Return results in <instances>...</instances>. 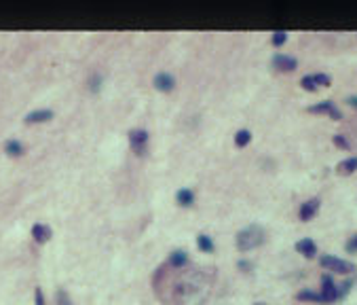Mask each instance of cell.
<instances>
[{
    "instance_id": "cell-4",
    "label": "cell",
    "mask_w": 357,
    "mask_h": 305,
    "mask_svg": "<svg viewBox=\"0 0 357 305\" xmlns=\"http://www.w3.org/2000/svg\"><path fill=\"white\" fill-rule=\"evenodd\" d=\"M306 111L313 113V115H328L330 119H334V121L343 119V113L336 108L334 102H319V104H315V106H308Z\"/></svg>"
},
{
    "instance_id": "cell-24",
    "label": "cell",
    "mask_w": 357,
    "mask_h": 305,
    "mask_svg": "<svg viewBox=\"0 0 357 305\" xmlns=\"http://www.w3.org/2000/svg\"><path fill=\"white\" fill-rule=\"evenodd\" d=\"M89 83H91V85H89V87H91V91H98V89H100V74L91 76V81H89Z\"/></svg>"
},
{
    "instance_id": "cell-21",
    "label": "cell",
    "mask_w": 357,
    "mask_h": 305,
    "mask_svg": "<svg viewBox=\"0 0 357 305\" xmlns=\"http://www.w3.org/2000/svg\"><path fill=\"white\" fill-rule=\"evenodd\" d=\"M285 41H288V32H285V30H277V32H273V45L275 47H281Z\"/></svg>"
},
{
    "instance_id": "cell-29",
    "label": "cell",
    "mask_w": 357,
    "mask_h": 305,
    "mask_svg": "<svg viewBox=\"0 0 357 305\" xmlns=\"http://www.w3.org/2000/svg\"><path fill=\"white\" fill-rule=\"evenodd\" d=\"M254 305H264V303H254Z\"/></svg>"
},
{
    "instance_id": "cell-8",
    "label": "cell",
    "mask_w": 357,
    "mask_h": 305,
    "mask_svg": "<svg viewBox=\"0 0 357 305\" xmlns=\"http://www.w3.org/2000/svg\"><path fill=\"white\" fill-rule=\"evenodd\" d=\"M317 212H319V199H308L300 206V221H313Z\"/></svg>"
},
{
    "instance_id": "cell-26",
    "label": "cell",
    "mask_w": 357,
    "mask_h": 305,
    "mask_svg": "<svg viewBox=\"0 0 357 305\" xmlns=\"http://www.w3.org/2000/svg\"><path fill=\"white\" fill-rule=\"evenodd\" d=\"M349 288H351V282H345V284H340V288H338V299H340V297H345V295L349 293Z\"/></svg>"
},
{
    "instance_id": "cell-17",
    "label": "cell",
    "mask_w": 357,
    "mask_h": 305,
    "mask_svg": "<svg viewBox=\"0 0 357 305\" xmlns=\"http://www.w3.org/2000/svg\"><path fill=\"white\" fill-rule=\"evenodd\" d=\"M4 148H6V153H9L11 157H19V155L23 153V144H21V142H17V140H9Z\"/></svg>"
},
{
    "instance_id": "cell-22",
    "label": "cell",
    "mask_w": 357,
    "mask_h": 305,
    "mask_svg": "<svg viewBox=\"0 0 357 305\" xmlns=\"http://www.w3.org/2000/svg\"><path fill=\"white\" fill-rule=\"evenodd\" d=\"M334 144H336L338 148H343V151H349V148H351V142H349L345 136H340V134L334 136Z\"/></svg>"
},
{
    "instance_id": "cell-19",
    "label": "cell",
    "mask_w": 357,
    "mask_h": 305,
    "mask_svg": "<svg viewBox=\"0 0 357 305\" xmlns=\"http://www.w3.org/2000/svg\"><path fill=\"white\" fill-rule=\"evenodd\" d=\"M197 244H199V248L203 250V252H213V242H211V238H207V236H199L197 238Z\"/></svg>"
},
{
    "instance_id": "cell-23",
    "label": "cell",
    "mask_w": 357,
    "mask_h": 305,
    "mask_svg": "<svg viewBox=\"0 0 357 305\" xmlns=\"http://www.w3.org/2000/svg\"><path fill=\"white\" fill-rule=\"evenodd\" d=\"M34 301H36V305H45V297H43V288H36V291H34Z\"/></svg>"
},
{
    "instance_id": "cell-20",
    "label": "cell",
    "mask_w": 357,
    "mask_h": 305,
    "mask_svg": "<svg viewBox=\"0 0 357 305\" xmlns=\"http://www.w3.org/2000/svg\"><path fill=\"white\" fill-rule=\"evenodd\" d=\"M55 301H57V305H72V301H70V295L63 291V288H59V291L55 293Z\"/></svg>"
},
{
    "instance_id": "cell-13",
    "label": "cell",
    "mask_w": 357,
    "mask_h": 305,
    "mask_svg": "<svg viewBox=\"0 0 357 305\" xmlns=\"http://www.w3.org/2000/svg\"><path fill=\"white\" fill-rule=\"evenodd\" d=\"M357 170V157H349L345 161H340L338 166H336V172L340 176H347V174H353V172Z\"/></svg>"
},
{
    "instance_id": "cell-15",
    "label": "cell",
    "mask_w": 357,
    "mask_h": 305,
    "mask_svg": "<svg viewBox=\"0 0 357 305\" xmlns=\"http://www.w3.org/2000/svg\"><path fill=\"white\" fill-rule=\"evenodd\" d=\"M296 299L298 301H315V303H323L321 301V295L319 293H315V291H300L296 295Z\"/></svg>"
},
{
    "instance_id": "cell-6",
    "label": "cell",
    "mask_w": 357,
    "mask_h": 305,
    "mask_svg": "<svg viewBox=\"0 0 357 305\" xmlns=\"http://www.w3.org/2000/svg\"><path fill=\"white\" fill-rule=\"evenodd\" d=\"M129 144L138 155H144L146 144H148V134L144 129H131L129 131Z\"/></svg>"
},
{
    "instance_id": "cell-11",
    "label": "cell",
    "mask_w": 357,
    "mask_h": 305,
    "mask_svg": "<svg viewBox=\"0 0 357 305\" xmlns=\"http://www.w3.org/2000/svg\"><path fill=\"white\" fill-rule=\"evenodd\" d=\"M32 238H34L38 244H45V242L51 240V229L49 225H43V223H36L32 227Z\"/></svg>"
},
{
    "instance_id": "cell-9",
    "label": "cell",
    "mask_w": 357,
    "mask_h": 305,
    "mask_svg": "<svg viewBox=\"0 0 357 305\" xmlns=\"http://www.w3.org/2000/svg\"><path fill=\"white\" fill-rule=\"evenodd\" d=\"M296 250L303 256H306V259H313V256L317 254V244L311 240V238H305V240H300L296 242Z\"/></svg>"
},
{
    "instance_id": "cell-1",
    "label": "cell",
    "mask_w": 357,
    "mask_h": 305,
    "mask_svg": "<svg viewBox=\"0 0 357 305\" xmlns=\"http://www.w3.org/2000/svg\"><path fill=\"white\" fill-rule=\"evenodd\" d=\"M262 242H264V231H262V227H258V225H250L237 233V248H239L241 252H250V250L258 248Z\"/></svg>"
},
{
    "instance_id": "cell-27",
    "label": "cell",
    "mask_w": 357,
    "mask_h": 305,
    "mask_svg": "<svg viewBox=\"0 0 357 305\" xmlns=\"http://www.w3.org/2000/svg\"><path fill=\"white\" fill-rule=\"evenodd\" d=\"M347 250H349V252H355V250H357V236L347 242Z\"/></svg>"
},
{
    "instance_id": "cell-28",
    "label": "cell",
    "mask_w": 357,
    "mask_h": 305,
    "mask_svg": "<svg viewBox=\"0 0 357 305\" xmlns=\"http://www.w3.org/2000/svg\"><path fill=\"white\" fill-rule=\"evenodd\" d=\"M347 104H349V106H353V108H357V96L347 98Z\"/></svg>"
},
{
    "instance_id": "cell-14",
    "label": "cell",
    "mask_w": 357,
    "mask_h": 305,
    "mask_svg": "<svg viewBox=\"0 0 357 305\" xmlns=\"http://www.w3.org/2000/svg\"><path fill=\"white\" fill-rule=\"evenodd\" d=\"M176 199H178V203L180 206H190V203L195 201V193L190 191V189H180L178 193H176Z\"/></svg>"
},
{
    "instance_id": "cell-16",
    "label": "cell",
    "mask_w": 357,
    "mask_h": 305,
    "mask_svg": "<svg viewBox=\"0 0 357 305\" xmlns=\"http://www.w3.org/2000/svg\"><path fill=\"white\" fill-rule=\"evenodd\" d=\"M169 263L173 265V267H184V265L188 263V256H186V252L178 250V252H173V254L169 256Z\"/></svg>"
},
{
    "instance_id": "cell-18",
    "label": "cell",
    "mask_w": 357,
    "mask_h": 305,
    "mask_svg": "<svg viewBox=\"0 0 357 305\" xmlns=\"http://www.w3.org/2000/svg\"><path fill=\"white\" fill-rule=\"evenodd\" d=\"M250 140H252V134H250L248 129H239V131L235 134V144L239 146V148H243L245 144H250Z\"/></svg>"
},
{
    "instance_id": "cell-10",
    "label": "cell",
    "mask_w": 357,
    "mask_h": 305,
    "mask_svg": "<svg viewBox=\"0 0 357 305\" xmlns=\"http://www.w3.org/2000/svg\"><path fill=\"white\" fill-rule=\"evenodd\" d=\"M173 85H176V79H173L171 74H167V72H158L154 76V87L158 91H171Z\"/></svg>"
},
{
    "instance_id": "cell-2",
    "label": "cell",
    "mask_w": 357,
    "mask_h": 305,
    "mask_svg": "<svg viewBox=\"0 0 357 305\" xmlns=\"http://www.w3.org/2000/svg\"><path fill=\"white\" fill-rule=\"evenodd\" d=\"M319 265L321 267H326V269H330V271H334V273H353L357 267H355V263H351V261H340V259H336V256H321L319 259Z\"/></svg>"
},
{
    "instance_id": "cell-7",
    "label": "cell",
    "mask_w": 357,
    "mask_h": 305,
    "mask_svg": "<svg viewBox=\"0 0 357 305\" xmlns=\"http://www.w3.org/2000/svg\"><path fill=\"white\" fill-rule=\"evenodd\" d=\"M298 61L296 58H290V56H283V53H277L273 58V68L281 70V72H292V70H296Z\"/></svg>"
},
{
    "instance_id": "cell-12",
    "label": "cell",
    "mask_w": 357,
    "mask_h": 305,
    "mask_svg": "<svg viewBox=\"0 0 357 305\" xmlns=\"http://www.w3.org/2000/svg\"><path fill=\"white\" fill-rule=\"evenodd\" d=\"M53 119V111H49V108H41V111H34V113H30L26 115V123H47V121H51Z\"/></svg>"
},
{
    "instance_id": "cell-5",
    "label": "cell",
    "mask_w": 357,
    "mask_h": 305,
    "mask_svg": "<svg viewBox=\"0 0 357 305\" xmlns=\"http://www.w3.org/2000/svg\"><path fill=\"white\" fill-rule=\"evenodd\" d=\"M321 301L323 303H332V301H336L338 299V288L334 284V280H332V276H323L321 278Z\"/></svg>"
},
{
    "instance_id": "cell-3",
    "label": "cell",
    "mask_w": 357,
    "mask_h": 305,
    "mask_svg": "<svg viewBox=\"0 0 357 305\" xmlns=\"http://www.w3.org/2000/svg\"><path fill=\"white\" fill-rule=\"evenodd\" d=\"M332 76L328 74H306L300 79V87L305 91H315L317 87H330Z\"/></svg>"
},
{
    "instance_id": "cell-25",
    "label": "cell",
    "mask_w": 357,
    "mask_h": 305,
    "mask_svg": "<svg viewBox=\"0 0 357 305\" xmlns=\"http://www.w3.org/2000/svg\"><path fill=\"white\" fill-rule=\"evenodd\" d=\"M237 267H239L241 271H252L254 265H252L250 261H239V263H237Z\"/></svg>"
}]
</instances>
